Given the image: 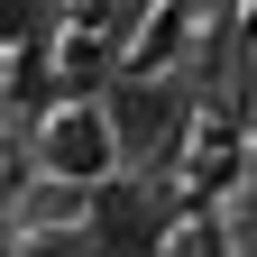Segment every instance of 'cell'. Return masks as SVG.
<instances>
[{"instance_id":"cell-2","label":"cell","mask_w":257,"mask_h":257,"mask_svg":"<svg viewBox=\"0 0 257 257\" xmlns=\"http://www.w3.org/2000/svg\"><path fill=\"white\" fill-rule=\"evenodd\" d=\"M101 119H110V138H119V156H147V147H166L175 138V119H184V101L166 83H119L110 101H101Z\"/></svg>"},{"instance_id":"cell-1","label":"cell","mask_w":257,"mask_h":257,"mask_svg":"<svg viewBox=\"0 0 257 257\" xmlns=\"http://www.w3.org/2000/svg\"><path fill=\"white\" fill-rule=\"evenodd\" d=\"M37 156L64 175V184H101L110 166H119V138H110V119H101V101H64L55 119H46V138H37Z\"/></svg>"},{"instance_id":"cell-3","label":"cell","mask_w":257,"mask_h":257,"mask_svg":"<svg viewBox=\"0 0 257 257\" xmlns=\"http://www.w3.org/2000/svg\"><path fill=\"white\" fill-rule=\"evenodd\" d=\"M156 211L138 184H110V193H92V239H101V257H147V239H156Z\"/></svg>"}]
</instances>
